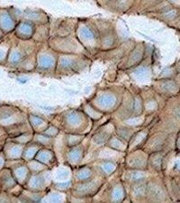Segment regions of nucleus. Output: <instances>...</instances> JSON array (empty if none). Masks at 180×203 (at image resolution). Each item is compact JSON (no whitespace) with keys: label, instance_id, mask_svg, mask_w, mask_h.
I'll use <instances>...</instances> for the list:
<instances>
[{"label":"nucleus","instance_id":"obj_4","mask_svg":"<svg viewBox=\"0 0 180 203\" xmlns=\"http://www.w3.org/2000/svg\"><path fill=\"white\" fill-rule=\"evenodd\" d=\"M1 22H0V23H1V26L3 28L5 29H9V28H12L14 26L13 22H12L11 18L6 15V14H4L1 17V20H0Z\"/></svg>","mask_w":180,"mask_h":203},{"label":"nucleus","instance_id":"obj_6","mask_svg":"<svg viewBox=\"0 0 180 203\" xmlns=\"http://www.w3.org/2000/svg\"><path fill=\"white\" fill-rule=\"evenodd\" d=\"M172 1H176V0H172Z\"/></svg>","mask_w":180,"mask_h":203},{"label":"nucleus","instance_id":"obj_3","mask_svg":"<svg viewBox=\"0 0 180 203\" xmlns=\"http://www.w3.org/2000/svg\"><path fill=\"white\" fill-rule=\"evenodd\" d=\"M53 62H54V60L52 59V56H48V55L47 56L43 55L40 60V65L44 70H48V69L52 68Z\"/></svg>","mask_w":180,"mask_h":203},{"label":"nucleus","instance_id":"obj_5","mask_svg":"<svg viewBox=\"0 0 180 203\" xmlns=\"http://www.w3.org/2000/svg\"><path fill=\"white\" fill-rule=\"evenodd\" d=\"M20 59H21V55H20V53H13V55H12V62H16L20 61Z\"/></svg>","mask_w":180,"mask_h":203},{"label":"nucleus","instance_id":"obj_2","mask_svg":"<svg viewBox=\"0 0 180 203\" xmlns=\"http://www.w3.org/2000/svg\"><path fill=\"white\" fill-rule=\"evenodd\" d=\"M80 34L82 35V37L87 40V41H95V39H97V37H95V35L93 32V30L91 28H89L88 26H84L80 28V31H79Z\"/></svg>","mask_w":180,"mask_h":203},{"label":"nucleus","instance_id":"obj_1","mask_svg":"<svg viewBox=\"0 0 180 203\" xmlns=\"http://www.w3.org/2000/svg\"><path fill=\"white\" fill-rule=\"evenodd\" d=\"M18 33L25 38H29L33 33V26L30 23H23L18 27Z\"/></svg>","mask_w":180,"mask_h":203}]
</instances>
